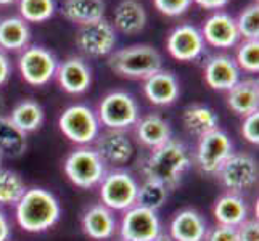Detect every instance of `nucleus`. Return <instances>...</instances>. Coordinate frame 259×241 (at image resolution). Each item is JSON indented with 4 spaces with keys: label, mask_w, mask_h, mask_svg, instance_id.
Instances as JSON below:
<instances>
[{
    "label": "nucleus",
    "mask_w": 259,
    "mask_h": 241,
    "mask_svg": "<svg viewBox=\"0 0 259 241\" xmlns=\"http://www.w3.org/2000/svg\"><path fill=\"white\" fill-rule=\"evenodd\" d=\"M204 80L212 90L229 92L240 80V68L227 55L211 57L204 66Z\"/></svg>",
    "instance_id": "17"
},
{
    "label": "nucleus",
    "mask_w": 259,
    "mask_h": 241,
    "mask_svg": "<svg viewBox=\"0 0 259 241\" xmlns=\"http://www.w3.org/2000/svg\"><path fill=\"white\" fill-rule=\"evenodd\" d=\"M65 172L68 178L79 188H94L105 174V163L91 147H81L74 150L65 161Z\"/></svg>",
    "instance_id": "5"
},
{
    "label": "nucleus",
    "mask_w": 259,
    "mask_h": 241,
    "mask_svg": "<svg viewBox=\"0 0 259 241\" xmlns=\"http://www.w3.org/2000/svg\"><path fill=\"white\" fill-rule=\"evenodd\" d=\"M166 47L172 58L179 61H192L204 52V39L201 31L195 26L181 24L169 34Z\"/></svg>",
    "instance_id": "13"
},
{
    "label": "nucleus",
    "mask_w": 259,
    "mask_h": 241,
    "mask_svg": "<svg viewBox=\"0 0 259 241\" xmlns=\"http://www.w3.org/2000/svg\"><path fill=\"white\" fill-rule=\"evenodd\" d=\"M18 68H20L24 82L34 87H42L55 77L58 61L50 50L39 45H31L21 52L18 58Z\"/></svg>",
    "instance_id": "7"
},
{
    "label": "nucleus",
    "mask_w": 259,
    "mask_h": 241,
    "mask_svg": "<svg viewBox=\"0 0 259 241\" xmlns=\"http://www.w3.org/2000/svg\"><path fill=\"white\" fill-rule=\"evenodd\" d=\"M20 15L26 23H44L55 15V0H18Z\"/></svg>",
    "instance_id": "31"
},
{
    "label": "nucleus",
    "mask_w": 259,
    "mask_h": 241,
    "mask_svg": "<svg viewBox=\"0 0 259 241\" xmlns=\"http://www.w3.org/2000/svg\"><path fill=\"white\" fill-rule=\"evenodd\" d=\"M206 220L195 209H184L177 212L171 222V236L174 241H204Z\"/></svg>",
    "instance_id": "19"
},
{
    "label": "nucleus",
    "mask_w": 259,
    "mask_h": 241,
    "mask_svg": "<svg viewBox=\"0 0 259 241\" xmlns=\"http://www.w3.org/2000/svg\"><path fill=\"white\" fill-rule=\"evenodd\" d=\"M238 241H259V224L257 220H245L237 227Z\"/></svg>",
    "instance_id": "38"
},
{
    "label": "nucleus",
    "mask_w": 259,
    "mask_h": 241,
    "mask_svg": "<svg viewBox=\"0 0 259 241\" xmlns=\"http://www.w3.org/2000/svg\"><path fill=\"white\" fill-rule=\"evenodd\" d=\"M55 77L65 92L79 95L89 90L92 84V71L82 58L69 57L58 65Z\"/></svg>",
    "instance_id": "16"
},
{
    "label": "nucleus",
    "mask_w": 259,
    "mask_h": 241,
    "mask_svg": "<svg viewBox=\"0 0 259 241\" xmlns=\"http://www.w3.org/2000/svg\"><path fill=\"white\" fill-rule=\"evenodd\" d=\"M29 39V26L21 16H8L0 20V49L8 52L24 50Z\"/></svg>",
    "instance_id": "26"
},
{
    "label": "nucleus",
    "mask_w": 259,
    "mask_h": 241,
    "mask_svg": "<svg viewBox=\"0 0 259 241\" xmlns=\"http://www.w3.org/2000/svg\"><path fill=\"white\" fill-rule=\"evenodd\" d=\"M221 183L230 193L251 190L257 182V164L253 156L245 153H232L216 174Z\"/></svg>",
    "instance_id": "8"
},
{
    "label": "nucleus",
    "mask_w": 259,
    "mask_h": 241,
    "mask_svg": "<svg viewBox=\"0 0 259 241\" xmlns=\"http://www.w3.org/2000/svg\"><path fill=\"white\" fill-rule=\"evenodd\" d=\"M189 167V150L181 141L171 138L164 145L151 150L150 156L142 166V174L145 180H153L164 185L167 190H174Z\"/></svg>",
    "instance_id": "1"
},
{
    "label": "nucleus",
    "mask_w": 259,
    "mask_h": 241,
    "mask_svg": "<svg viewBox=\"0 0 259 241\" xmlns=\"http://www.w3.org/2000/svg\"><path fill=\"white\" fill-rule=\"evenodd\" d=\"M60 12L68 21L87 26L103 20L105 2L103 0H65Z\"/></svg>",
    "instance_id": "22"
},
{
    "label": "nucleus",
    "mask_w": 259,
    "mask_h": 241,
    "mask_svg": "<svg viewBox=\"0 0 259 241\" xmlns=\"http://www.w3.org/2000/svg\"><path fill=\"white\" fill-rule=\"evenodd\" d=\"M235 63L240 69L246 73H257L259 71V40H245L237 50Z\"/></svg>",
    "instance_id": "34"
},
{
    "label": "nucleus",
    "mask_w": 259,
    "mask_h": 241,
    "mask_svg": "<svg viewBox=\"0 0 259 241\" xmlns=\"http://www.w3.org/2000/svg\"><path fill=\"white\" fill-rule=\"evenodd\" d=\"M10 233H12L10 222H8V219L4 214V211L0 209V241H8V239H10Z\"/></svg>",
    "instance_id": "40"
},
{
    "label": "nucleus",
    "mask_w": 259,
    "mask_h": 241,
    "mask_svg": "<svg viewBox=\"0 0 259 241\" xmlns=\"http://www.w3.org/2000/svg\"><path fill=\"white\" fill-rule=\"evenodd\" d=\"M237 21V28L240 32V37H245V40H253L259 37V7L253 4L246 7L240 13Z\"/></svg>",
    "instance_id": "33"
},
{
    "label": "nucleus",
    "mask_w": 259,
    "mask_h": 241,
    "mask_svg": "<svg viewBox=\"0 0 259 241\" xmlns=\"http://www.w3.org/2000/svg\"><path fill=\"white\" fill-rule=\"evenodd\" d=\"M28 147L26 133L18 129L7 116H0V156L20 158Z\"/></svg>",
    "instance_id": "28"
},
{
    "label": "nucleus",
    "mask_w": 259,
    "mask_h": 241,
    "mask_svg": "<svg viewBox=\"0 0 259 241\" xmlns=\"http://www.w3.org/2000/svg\"><path fill=\"white\" fill-rule=\"evenodd\" d=\"M108 66L116 74L129 79H147L163 69V57L147 43L124 47L110 53Z\"/></svg>",
    "instance_id": "3"
},
{
    "label": "nucleus",
    "mask_w": 259,
    "mask_h": 241,
    "mask_svg": "<svg viewBox=\"0 0 259 241\" xmlns=\"http://www.w3.org/2000/svg\"><path fill=\"white\" fill-rule=\"evenodd\" d=\"M15 2H16V0H0V5H12Z\"/></svg>",
    "instance_id": "44"
},
{
    "label": "nucleus",
    "mask_w": 259,
    "mask_h": 241,
    "mask_svg": "<svg viewBox=\"0 0 259 241\" xmlns=\"http://www.w3.org/2000/svg\"><path fill=\"white\" fill-rule=\"evenodd\" d=\"M82 230L91 239H110L116 230V219L113 216V211L103 204L89 208L82 216Z\"/></svg>",
    "instance_id": "20"
},
{
    "label": "nucleus",
    "mask_w": 259,
    "mask_h": 241,
    "mask_svg": "<svg viewBox=\"0 0 259 241\" xmlns=\"http://www.w3.org/2000/svg\"><path fill=\"white\" fill-rule=\"evenodd\" d=\"M61 133L76 145L87 147L100 133V121L92 108L85 105H73L61 113L58 119Z\"/></svg>",
    "instance_id": "4"
},
{
    "label": "nucleus",
    "mask_w": 259,
    "mask_h": 241,
    "mask_svg": "<svg viewBox=\"0 0 259 241\" xmlns=\"http://www.w3.org/2000/svg\"><path fill=\"white\" fill-rule=\"evenodd\" d=\"M10 73H12L10 60H8V57L0 50V85L7 82L8 77H10Z\"/></svg>",
    "instance_id": "39"
},
{
    "label": "nucleus",
    "mask_w": 259,
    "mask_h": 241,
    "mask_svg": "<svg viewBox=\"0 0 259 241\" xmlns=\"http://www.w3.org/2000/svg\"><path fill=\"white\" fill-rule=\"evenodd\" d=\"M114 26L122 34L134 35L147 26V12L137 0H122L114 10Z\"/></svg>",
    "instance_id": "24"
},
{
    "label": "nucleus",
    "mask_w": 259,
    "mask_h": 241,
    "mask_svg": "<svg viewBox=\"0 0 259 241\" xmlns=\"http://www.w3.org/2000/svg\"><path fill=\"white\" fill-rule=\"evenodd\" d=\"M139 183L131 174L116 171L100 182V198L103 206L111 211H127L136 206Z\"/></svg>",
    "instance_id": "9"
},
{
    "label": "nucleus",
    "mask_w": 259,
    "mask_h": 241,
    "mask_svg": "<svg viewBox=\"0 0 259 241\" xmlns=\"http://www.w3.org/2000/svg\"><path fill=\"white\" fill-rule=\"evenodd\" d=\"M242 135L251 145L259 143V111L245 116L242 122Z\"/></svg>",
    "instance_id": "36"
},
{
    "label": "nucleus",
    "mask_w": 259,
    "mask_h": 241,
    "mask_svg": "<svg viewBox=\"0 0 259 241\" xmlns=\"http://www.w3.org/2000/svg\"><path fill=\"white\" fill-rule=\"evenodd\" d=\"M95 140V151L105 164H126L134 155L132 141L124 130L108 129L103 133H98Z\"/></svg>",
    "instance_id": "14"
},
{
    "label": "nucleus",
    "mask_w": 259,
    "mask_h": 241,
    "mask_svg": "<svg viewBox=\"0 0 259 241\" xmlns=\"http://www.w3.org/2000/svg\"><path fill=\"white\" fill-rule=\"evenodd\" d=\"M161 224L156 211L140 206H132L126 211L121 220L122 241H151L161 233Z\"/></svg>",
    "instance_id": "12"
},
{
    "label": "nucleus",
    "mask_w": 259,
    "mask_h": 241,
    "mask_svg": "<svg viewBox=\"0 0 259 241\" xmlns=\"http://www.w3.org/2000/svg\"><path fill=\"white\" fill-rule=\"evenodd\" d=\"M98 121L113 130H124L139 121V105L127 92L116 90L106 95L98 105Z\"/></svg>",
    "instance_id": "6"
},
{
    "label": "nucleus",
    "mask_w": 259,
    "mask_h": 241,
    "mask_svg": "<svg viewBox=\"0 0 259 241\" xmlns=\"http://www.w3.org/2000/svg\"><path fill=\"white\" fill-rule=\"evenodd\" d=\"M193 0H153L156 10L166 16H181L190 8Z\"/></svg>",
    "instance_id": "35"
},
{
    "label": "nucleus",
    "mask_w": 259,
    "mask_h": 241,
    "mask_svg": "<svg viewBox=\"0 0 259 241\" xmlns=\"http://www.w3.org/2000/svg\"><path fill=\"white\" fill-rule=\"evenodd\" d=\"M4 110H5V102H4V97L0 95V116H2Z\"/></svg>",
    "instance_id": "43"
},
{
    "label": "nucleus",
    "mask_w": 259,
    "mask_h": 241,
    "mask_svg": "<svg viewBox=\"0 0 259 241\" xmlns=\"http://www.w3.org/2000/svg\"><path fill=\"white\" fill-rule=\"evenodd\" d=\"M201 35L204 42H208L209 45L216 49H230L240 39L235 18H232L229 13L224 12L214 13L204 21Z\"/></svg>",
    "instance_id": "15"
},
{
    "label": "nucleus",
    "mask_w": 259,
    "mask_h": 241,
    "mask_svg": "<svg viewBox=\"0 0 259 241\" xmlns=\"http://www.w3.org/2000/svg\"><path fill=\"white\" fill-rule=\"evenodd\" d=\"M144 93L150 103L156 106L172 105L179 97V80L171 71H158L145 79Z\"/></svg>",
    "instance_id": "18"
},
{
    "label": "nucleus",
    "mask_w": 259,
    "mask_h": 241,
    "mask_svg": "<svg viewBox=\"0 0 259 241\" xmlns=\"http://www.w3.org/2000/svg\"><path fill=\"white\" fill-rule=\"evenodd\" d=\"M232 155V141L226 132L216 129L200 137L196 148V164L204 174L216 175L224 161Z\"/></svg>",
    "instance_id": "10"
},
{
    "label": "nucleus",
    "mask_w": 259,
    "mask_h": 241,
    "mask_svg": "<svg viewBox=\"0 0 259 241\" xmlns=\"http://www.w3.org/2000/svg\"><path fill=\"white\" fill-rule=\"evenodd\" d=\"M26 190L20 174L10 169H0V204H16Z\"/></svg>",
    "instance_id": "30"
},
{
    "label": "nucleus",
    "mask_w": 259,
    "mask_h": 241,
    "mask_svg": "<svg viewBox=\"0 0 259 241\" xmlns=\"http://www.w3.org/2000/svg\"><path fill=\"white\" fill-rule=\"evenodd\" d=\"M136 126H137L136 132H137L139 141L151 150L164 145L166 141L171 140V135H172L169 122L158 114L145 116V118L137 121Z\"/></svg>",
    "instance_id": "23"
},
{
    "label": "nucleus",
    "mask_w": 259,
    "mask_h": 241,
    "mask_svg": "<svg viewBox=\"0 0 259 241\" xmlns=\"http://www.w3.org/2000/svg\"><path fill=\"white\" fill-rule=\"evenodd\" d=\"M16 222L24 231L40 233L58 222L61 206L50 191L44 188L26 190L16 204Z\"/></svg>",
    "instance_id": "2"
},
{
    "label": "nucleus",
    "mask_w": 259,
    "mask_h": 241,
    "mask_svg": "<svg viewBox=\"0 0 259 241\" xmlns=\"http://www.w3.org/2000/svg\"><path fill=\"white\" fill-rule=\"evenodd\" d=\"M204 241H238V230L237 227L218 224L214 228L206 231Z\"/></svg>",
    "instance_id": "37"
},
{
    "label": "nucleus",
    "mask_w": 259,
    "mask_h": 241,
    "mask_svg": "<svg viewBox=\"0 0 259 241\" xmlns=\"http://www.w3.org/2000/svg\"><path fill=\"white\" fill-rule=\"evenodd\" d=\"M15 126L29 133L37 130L44 122V110L42 106L34 100H23L12 110V114L8 116Z\"/></svg>",
    "instance_id": "29"
},
{
    "label": "nucleus",
    "mask_w": 259,
    "mask_h": 241,
    "mask_svg": "<svg viewBox=\"0 0 259 241\" xmlns=\"http://www.w3.org/2000/svg\"><path fill=\"white\" fill-rule=\"evenodd\" d=\"M195 4H198L204 10H218L229 4V0H193Z\"/></svg>",
    "instance_id": "41"
},
{
    "label": "nucleus",
    "mask_w": 259,
    "mask_h": 241,
    "mask_svg": "<svg viewBox=\"0 0 259 241\" xmlns=\"http://www.w3.org/2000/svg\"><path fill=\"white\" fill-rule=\"evenodd\" d=\"M182 122L185 130L195 137H203L206 133L219 129L218 114L204 105H190L182 113Z\"/></svg>",
    "instance_id": "27"
},
{
    "label": "nucleus",
    "mask_w": 259,
    "mask_h": 241,
    "mask_svg": "<svg viewBox=\"0 0 259 241\" xmlns=\"http://www.w3.org/2000/svg\"><path fill=\"white\" fill-rule=\"evenodd\" d=\"M227 106L238 116H248L259 108V84L256 79H245L227 92Z\"/></svg>",
    "instance_id": "21"
},
{
    "label": "nucleus",
    "mask_w": 259,
    "mask_h": 241,
    "mask_svg": "<svg viewBox=\"0 0 259 241\" xmlns=\"http://www.w3.org/2000/svg\"><path fill=\"white\" fill-rule=\"evenodd\" d=\"M166 200H167V188L164 185L153 180H145L137 190L136 204L150 211H158L159 208H163Z\"/></svg>",
    "instance_id": "32"
},
{
    "label": "nucleus",
    "mask_w": 259,
    "mask_h": 241,
    "mask_svg": "<svg viewBox=\"0 0 259 241\" xmlns=\"http://www.w3.org/2000/svg\"><path fill=\"white\" fill-rule=\"evenodd\" d=\"M76 45L87 57H106L114 50L116 31L106 20L81 26L76 34Z\"/></svg>",
    "instance_id": "11"
},
{
    "label": "nucleus",
    "mask_w": 259,
    "mask_h": 241,
    "mask_svg": "<svg viewBox=\"0 0 259 241\" xmlns=\"http://www.w3.org/2000/svg\"><path fill=\"white\" fill-rule=\"evenodd\" d=\"M214 219L219 225H230L238 227L245 220H248V206L245 200L237 193L222 195L214 204Z\"/></svg>",
    "instance_id": "25"
},
{
    "label": "nucleus",
    "mask_w": 259,
    "mask_h": 241,
    "mask_svg": "<svg viewBox=\"0 0 259 241\" xmlns=\"http://www.w3.org/2000/svg\"><path fill=\"white\" fill-rule=\"evenodd\" d=\"M151 241H174V239H172L171 236H169V235H163V233H159L156 238H153Z\"/></svg>",
    "instance_id": "42"
}]
</instances>
